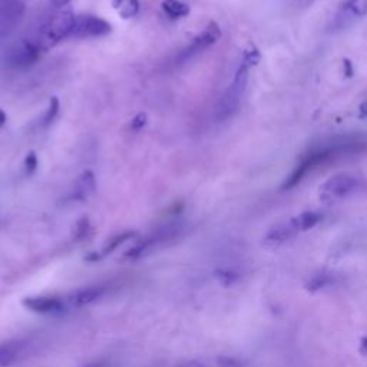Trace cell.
Returning a JSON list of instances; mask_svg holds the SVG:
<instances>
[{
    "mask_svg": "<svg viewBox=\"0 0 367 367\" xmlns=\"http://www.w3.org/2000/svg\"><path fill=\"white\" fill-rule=\"evenodd\" d=\"M162 11L169 16L171 19H181L190 15V6L179 0H164L162 2Z\"/></svg>",
    "mask_w": 367,
    "mask_h": 367,
    "instance_id": "obj_17",
    "label": "cell"
},
{
    "mask_svg": "<svg viewBox=\"0 0 367 367\" xmlns=\"http://www.w3.org/2000/svg\"><path fill=\"white\" fill-rule=\"evenodd\" d=\"M38 169V156L33 151H31L28 155H26V159H25V171H26V175H32L35 174V171Z\"/></svg>",
    "mask_w": 367,
    "mask_h": 367,
    "instance_id": "obj_22",
    "label": "cell"
},
{
    "mask_svg": "<svg viewBox=\"0 0 367 367\" xmlns=\"http://www.w3.org/2000/svg\"><path fill=\"white\" fill-rule=\"evenodd\" d=\"M58 114H59V100H58L56 97H52L50 101H49L48 111H46V114H45V117H43L42 125H43V127H49V125L55 121V118L58 117Z\"/></svg>",
    "mask_w": 367,
    "mask_h": 367,
    "instance_id": "obj_20",
    "label": "cell"
},
{
    "mask_svg": "<svg viewBox=\"0 0 367 367\" xmlns=\"http://www.w3.org/2000/svg\"><path fill=\"white\" fill-rule=\"evenodd\" d=\"M112 5L124 19H131L139 12L138 0H112Z\"/></svg>",
    "mask_w": 367,
    "mask_h": 367,
    "instance_id": "obj_18",
    "label": "cell"
},
{
    "mask_svg": "<svg viewBox=\"0 0 367 367\" xmlns=\"http://www.w3.org/2000/svg\"><path fill=\"white\" fill-rule=\"evenodd\" d=\"M50 4L53 8H63L70 4V0H50Z\"/></svg>",
    "mask_w": 367,
    "mask_h": 367,
    "instance_id": "obj_27",
    "label": "cell"
},
{
    "mask_svg": "<svg viewBox=\"0 0 367 367\" xmlns=\"http://www.w3.org/2000/svg\"><path fill=\"white\" fill-rule=\"evenodd\" d=\"M367 15V0H344L339 6L331 23L330 32H339L353 25L357 19Z\"/></svg>",
    "mask_w": 367,
    "mask_h": 367,
    "instance_id": "obj_7",
    "label": "cell"
},
{
    "mask_svg": "<svg viewBox=\"0 0 367 367\" xmlns=\"http://www.w3.org/2000/svg\"><path fill=\"white\" fill-rule=\"evenodd\" d=\"M32 347L29 337H14L0 343V367H11L26 358Z\"/></svg>",
    "mask_w": 367,
    "mask_h": 367,
    "instance_id": "obj_8",
    "label": "cell"
},
{
    "mask_svg": "<svg viewBox=\"0 0 367 367\" xmlns=\"http://www.w3.org/2000/svg\"><path fill=\"white\" fill-rule=\"evenodd\" d=\"M178 367H207V366L200 360H187V361H182L181 364H178Z\"/></svg>",
    "mask_w": 367,
    "mask_h": 367,
    "instance_id": "obj_25",
    "label": "cell"
},
{
    "mask_svg": "<svg viewBox=\"0 0 367 367\" xmlns=\"http://www.w3.org/2000/svg\"><path fill=\"white\" fill-rule=\"evenodd\" d=\"M220 38H221V28L216 22H210L206 26V29L197 38H194V41L186 49H182L179 52V55L175 59V63L176 65L187 63L197 55L203 53L204 50L216 45L220 41Z\"/></svg>",
    "mask_w": 367,
    "mask_h": 367,
    "instance_id": "obj_4",
    "label": "cell"
},
{
    "mask_svg": "<svg viewBox=\"0 0 367 367\" xmlns=\"http://www.w3.org/2000/svg\"><path fill=\"white\" fill-rule=\"evenodd\" d=\"M135 237V233H132V231H125V233H121V234H117V235H114L105 245H104V248L98 252H94V255H90V257H87V260L89 261H98V260H102L104 257H107V255H110V254H112L114 251H117L124 243H127V241H129L131 238H134Z\"/></svg>",
    "mask_w": 367,
    "mask_h": 367,
    "instance_id": "obj_15",
    "label": "cell"
},
{
    "mask_svg": "<svg viewBox=\"0 0 367 367\" xmlns=\"http://www.w3.org/2000/svg\"><path fill=\"white\" fill-rule=\"evenodd\" d=\"M321 221H323V213L314 211V210L303 211L302 214L292 218V223H293L294 228L297 230V233L309 231V230L314 228L316 225H319Z\"/></svg>",
    "mask_w": 367,
    "mask_h": 367,
    "instance_id": "obj_16",
    "label": "cell"
},
{
    "mask_svg": "<svg viewBox=\"0 0 367 367\" xmlns=\"http://www.w3.org/2000/svg\"><path fill=\"white\" fill-rule=\"evenodd\" d=\"M147 122H148V115L147 114H144V112H141V114H138V115H135V118L132 119V122H131V128L134 129V131H141V129H144V127L147 125Z\"/></svg>",
    "mask_w": 367,
    "mask_h": 367,
    "instance_id": "obj_23",
    "label": "cell"
},
{
    "mask_svg": "<svg viewBox=\"0 0 367 367\" xmlns=\"http://www.w3.org/2000/svg\"><path fill=\"white\" fill-rule=\"evenodd\" d=\"M41 56V46L32 41L23 39L12 48L8 55V65L18 69H26L32 66Z\"/></svg>",
    "mask_w": 367,
    "mask_h": 367,
    "instance_id": "obj_10",
    "label": "cell"
},
{
    "mask_svg": "<svg viewBox=\"0 0 367 367\" xmlns=\"http://www.w3.org/2000/svg\"><path fill=\"white\" fill-rule=\"evenodd\" d=\"M23 12V6L18 2H8L4 5L2 12H0V31L4 33L11 32L16 22H19Z\"/></svg>",
    "mask_w": 367,
    "mask_h": 367,
    "instance_id": "obj_14",
    "label": "cell"
},
{
    "mask_svg": "<svg viewBox=\"0 0 367 367\" xmlns=\"http://www.w3.org/2000/svg\"><path fill=\"white\" fill-rule=\"evenodd\" d=\"M112 26L94 15H82L76 18V25L73 29L72 36L76 39H85V38H101L111 33Z\"/></svg>",
    "mask_w": 367,
    "mask_h": 367,
    "instance_id": "obj_9",
    "label": "cell"
},
{
    "mask_svg": "<svg viewBox=\"0 0 367 367\" xmlns=\"http://www.w3.org/2000/svg\"><path fill=\"white\" fill-rule=\"evenodd\" d=\"M366 149L367 137L361 134H341L323 138L321 141L310 145L307 151L302 154L294 169L282 184V191H290L314 171L331 162L356 156Z\"/></svg>",
    "mask_w": 367,
    "mask_h": 367,
    "instance_id": "obj_1",
    "label": "cell"
},
{
    "mask_svg": "<svg viewBox=\"0 0 367 367\" xmlns=\"http://www.w3.org/2000/svg\"><path fill=\"white\" fill-rule=\"evenodd\" d=\"M6 121H8V115L2 108H0V128H4L6 125Z\"/></svg>",
    "mask_w": 367,
    "mask_h": 367,
    "instance_id": "obj_28",
    "label": "cell"
},
{
    "mask_svg": "<svg viewBox=\"0 0 367 367\" xmlns=\"http://www.w3.org/2000/svg\"><path fill=\"white\" fill-rule=\"evenodd\" d=\"M76 18L78 16H75L72 11H63L55 15L43 28V42H48V46H53L55 43L72 36L76 25Z\"/></svg>",
    "mask_w": 367,
    "mask_h": 367,
    "instance_id": "obj_6",
    "label": "cell"
},
{
    "mask_svg": "<svg viewBox=\"0 0 367 367\" xmlns=\"http://www.w3.org/2000/svg\"><path fill=\"white\" fill-rule=\"evenodd\" d=\"M97 190V179L95 175L92 171H85L82 172V175L78 178L75 188L70 194V200L75 201H85L87 197H90L92 194L95 193Z\"/></svg>",
    "mask_w": 367,
    "mask_h": 367,
    "instance_id": "obj_13",
    "label": "cell"
},
{
    "mask_svg": "<svg viewBox=\"0 0 367 367\" xmlns=\"http://www.w3.org/2000/svg\"><path fill=\"white\" fill-rule=\"evenodd\" d=\"M344 66H347V76H351V66H350V62H349V60H346Z\"/></svg>",
    "mask_w": 367,
    "mask_h": 367,
    "instance_id": "obj_30",
    "label": "cell"
},
{
    "mask_svg": "<svg viewBox=\"0 0 367 367\" xmlns=\"http://www.w3.org/2000/svg\"><path fill=\"white\" fill-rule=\"evenodd\" d=\"M82 367H115V364L108 358H100V360L89 361L87 364H85Z\"/></svg>",
    "mask_w": 367,
    "mask_h": 367,
    "instance_id": "obj_24",
    "label": "cell"
},
{
    "mask_svg": "<svg viewBox=\"0 0 367 367\" xmlns=\"http://www.w3.org/2000/svg\"><path fill=\"white\" fill-rule=\"evenodd\" d=\"M297 230L294 228L292 220L286 223H280L277 225H274L272 228L268 230V233L264 237V243L267 245H282L287 241H290L293 237H296Z\"/></svg>",
    "mask_w": 367,
    "mask_h": 367,
    "instance_id": "obj_12",
    "label": "cell"
},
{
    "mask_svg": "<svg viewBox=\"0 0 367 367\" xmlns=\"http://www.w3.org/2000/svg\"><path fill=\"white\" fill-rule=\"evenodd\" d=\"M111 289H112V283H97V284L85 286L73 292V294L69 299V304L75 307H83V306L92 304L105 297Z\"/></svg>",
    "mask_w": 367,
    "mask_h": 367,
    "instance_id": "obj_11",
    "label": "cell"
},
{
    "mask_svg": "<svg viewBox=\"0 0 367 367\" xmlns=\"http://www.w3.org/2000/svg\"><path fill=\"white\" fill-rule=\"evenodd\" d=\"M358 118L361 119H367V100L360 105L358 108Z\"/></svg>",
    "mask_w": 367,
    "mask_h": 367,
    "instance_id": "obj_26",
    "label": "cell"
},
{
    "mask_svg": "<svg viewBox=\"0 0 367 367\" xmlns=\"http://www.w3.org/2000/svg\"><path fill=\"white\" fill-rule=\"evenodd\" d=\"M23 307L32 313L42 316H59L69 309V300L56 294H38L29 296L22 302Z\"/></svg>",
    "mask_w": 367,
    "mask_h": 367,
    "instance_id": "obj_5",
    "label": "cell"
},
{
    "mask_svg": "<svg viewBox=\"0 0 367 367\" xmlns=\"http://www.w3.org/2000/svg\"><path fill=\"white\" fill-rule=\"evenodd\" d=\"M334 283V275L331 274H319L314 275V279L309 283V290H321L326 287H330Z\"/></svg>",
    "mask_w": 367,
    "mask_h": 367,
    "instance_id": "obj_19",
    "label": "cell"
},
{
    "mask_svg": "<svg viewBox=\"0 0 367 367\" xmlns=\"http://www.w3.org/2000/svg\"><path fill=\"white\" fill-rule=\"evenodd\" d=\"M360 351L363 353V354H367V337L361 341V347H360Z\"/></svg>",
    "mask_w": 367,
    "mask_h": 367,
    "instance_id": "obj_29",
    "label": "cell"
},
{
    "mask_svg": "<svg viewBox=\"0 0 367 367\" xmlns=\"http://www.w3.org/2000/svg\"><path fill=\"white\" fill-rule=\"evenodd\" d=\"M89 228H90V224H89V220L86 217L80 218L78 223H76V228H75V235L78 240H82L89 233Z\"/></svg>",
    "mask_w": 367,
    "mask_h": 367,
    "instance_id": "obj_21",
    "label": "cell"
},
{
    "mask_svg": "<svg viewBox=\"0 0 367 367\" xmlns=\"http://www.w3.org/2000/svg\"><path fill=\"white\" fill-rule=\"evenodd\" d=\"M366 187V182L361 176L353 172H339L331 175L320 186V198L324 203H339L344 201Z\"/></svg>",
    "mask_w": 367,
    "mask_h": 367,
    "instance_id": "obj_3",
    "label": "cell"
},
{
    "mask_svg": "<svg viewBox=\"0 0 367 367\" xmlns=\"http://www.w3.org/2000/svg\"><path fill=\"white\" fill-rule=\"evenodd\" d=\"M258 60H260V55L255 49L245 50L243 62L238 66L231 85L228 86L225 94L221 97L220 102L217 104L216 119L218 122H225L231 119L240 111L244 94L247 90V85H248L250 68L255 65Z\"/></svg>",
    "mask_w": 367,
    "mask_h": 367,
    "instance_id": "obj_2",
    "label": "cell"
}]
</instances>
